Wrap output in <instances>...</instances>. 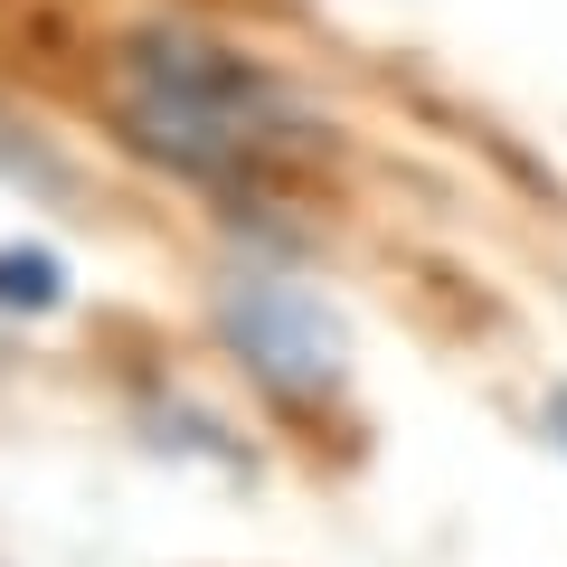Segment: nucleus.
<instances>
[{"mask_svg": "<svg viewBox=\"0 0 567 567\" xmlns=\"http://www.w3.org/2000/svg\"><path fill=\"white\" fill-rule=\"evenodd\" d=\"M66 293V265L39 246H0V312H48Z\"/></svg>", "mask_w": 567, "mask_h": 567, "instance_id": "7ed1b4c3", "label": "nucleus"}, {"mask_svg": "<svg viewBox=\"0 0 567 567\" xmlns=\"http://www.w3.org/2000/svg\"><path fill=\"white\" fill-rule=\"evenodd\" d=\"M123 133L189 181H227V171H256L284 142H303L312 123L284 104V85L256 58L208 48L189 29H142L123 48Z\"/></svg>", "mask_w": 567, "mask_h": 567, "instance_id": "f257e3e1", "label": "nucleus"}, {"mask_svg": "<svg viewBox=\"0 0 567 567\" xmlns=\"http://www.w3.org/2000/svg\"><path fill=\"white\" fill-rule=\"evenodd\" d=\"M227 341H237V360L256 369L265 388H284V398H312V388L341 379V331L322 322V303L312 293H293V284H237L218 303Z\"/></svg>", "mask_w": 567, "mask_h": 567, "instance_id": "f03ea898", "label": "nucleus"}, {"mask_svg": "<svg viewBox=\"0 0 567 567\" xmlns=\"http://www.w3.org/2000/svg\"><path fill=\"white\" fill-rule=\"evenodd\" d=\"M548 425H558V445H567V388H558V398H548Z\"/></svg>", "mask_w": 567, "mask_h": 567, "instance_id": "20e7f679", "label": "nucleus"}]
</instances>
